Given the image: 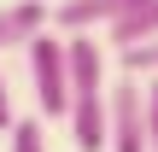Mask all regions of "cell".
Wrapping results in <instances>:
<instances>
[{"instance_id": "obj_1", "label": "cell", "mask_w": 158, "mask_h": 152, "mask_svg": "<svg viewBox=\"0 0 158 152\" xmlns=\"http://www.w3.org/2000/svg\"><path fill=\"white\" fill-rule=\"evenodd\" d=\"M23 59H29V88H35L41 117H64V111H70V64H64V35L41 29V35L23 47Z\"/></svg>"}, {"instance_id": "obj_2", "label": "cell", "mask_w": 158, "mask_h": 152, "mask_svg": "<svg viewBox=\"0 0 158 152\" xmlns=\"http://www.w3.org/2000/svg\"><path fill=\"white\" fill-rule=\"evenodd\" d=\"M106 117H111L106 152H147V82L123 70V82L106 88Z\"/></svg>"}, {"instance_id": "obj_3", "label": "cell", "mask_w": 158, "mask_h": 152, "mask_svg": "<svg viewBox=\"0 0 158 152\" xmlns=\"http://www.w3.org/2000/svg\"><path fill=\"white\" fill-rule=\"evenodd\" d=\"M64 64H70V100H76V94H100V88H106V47L94 41V29L64 35Z\"/></svg>"}, {"instance_id": "obj_4", "label": "cell", "mask_w": 158, "mask_h": 152, "mask_svg": "<svg viewBox=\"0 0 158 152\" xmlns=\"http://www.w3.org/2000/svg\"><path fill=\"white\" fill-rule=\"evenodd\" d=\"M47 23H53L47 0H12V6H0V53H23Z\"/></svg>"}, {"instance_id": "obj_5", "label": "cell", "mask_w": 158, "mask_h": 152, "mask_svg": "<svg viewBox=\"0 0 158 152\" xmlns=\"http://www.w3.org/2000/svg\"><path fill=\"white\" fill-rule=\"evenodd\" d=\"M64 123H70L76 152H106V135H111V117H106V88H100V94H76V100H70V111H64Z\"/></svg>"}, {"instance_id": "obj_6", "label": "cell", "mask_w": 158, "mask_h": 152, "mask_svg": "<svg viewBox=\"0 0 158 152\" xmlns=\"http://www.w3.org/2000/svg\"><path fill=\"white\" fill-rule=\"evenodd\" d=\"M129 6H141V0H59V6H53V29H59V35L106 29V23H111V18H123Z\"/></svg>"}, {"instance_id": "obj_7", "label": "cell", "mask_w": 158, "mask_h": 152, "mask_svg": "<svg viewBox=\"0 0 158 152\" xmlns=\"http://www.w3.org/2000/svg\"><path fill=\"white\" fill-rule=\"evenodd\" d=\"M158 35V0H141V6H129L123 18H111L106 23V41L123 53V47H135V41H152Z\"/></svg>"}, {"instance_id": "obj_8", "label": "cell", "mask_w": 158, "mask_h": 152, "mask_svg": "<svg viewBox=\"0 0 158 152\" xmlns=\"http://www.w3.org/2000/svg\"><path fill=\"white\" fill-rule=\"evenodd\" d=\"M117 59H123V70H129V76H158V35H152V41H135V47H123Z\"/></svg>"}, {"instance_id": "obj_9", "label": "cell", "mask_w": 158, "mask_h": 152, "mask_svg": "<svg viewBox=\"0 0 158 152\" xmlns=\"http://www.w3.org/2000/svg\"><path fill=\"white\" fill-rule=\"evenodd\" d=\"M12 152H47V135H41V117H12Z\"/></svg>"}, {"instance_id": "obj_10", "label": "cell", "mask_w": 158, "mask_h": 152, "mask_svg": "<svg viewBox=\"0 0 158 152\" xmlns=\"http://www.w3.org/2000/svg\"><path fill=\"white\" fill-rule=\"evenodd\" d=\"M147 152H158V76H147Z\"/></svg>"}, {"instance_id": "obj_11", "label": "cell", "mask_w": 158, "mask_h": 152, "mask_svg": "<svg viewBox=\"0 0 158 152\" xmlns=\"http://www.w3.org/2000/svg\"><path fill=\"white\" fill-rule=\"evenodd\" d=\"M12 117H18V111H12V82H6V70H0V135L12 129Z\"/></svg>"}]
</instances>
